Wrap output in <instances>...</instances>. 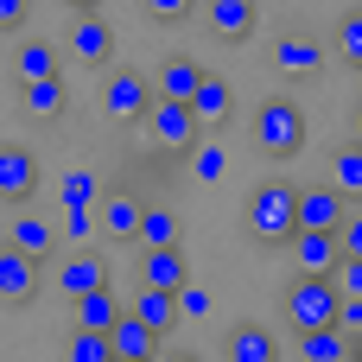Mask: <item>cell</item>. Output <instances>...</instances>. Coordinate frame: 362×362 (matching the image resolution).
Listing matches in <instances>:
<instances>
[{
  "label": "cell",
  "instance_id": "6da1fadb",
  "mask_svg": "<svg viewBox=\"0 0 362 362\" xmlns=\"http://www.w3.org/2000/svg\"><path fill=\"white\" fill-rule=\"evenodd\" d=\"M242 223H248V235L255 242H293L299 235V185H286V178H267V185H255V197H248V210H242Z\"/></svg>",
  "mask_w": 362,
  "mask_h": 362
},
{
  "label": "cell",
  "instance_id": "7a4b0ae2",
  "mask_svg": "<svg viewBox=\"0 0 362 362\" xmlns=\"http://www.w3.org/2000/svg\"><path fill=\"white\" fill-rule=\"evenodd\" d=\"M255 146L267 159H299L305 153V108L293 95H267L255 108Z\"/></svg>",
  "mask_w": 362,
  "mask_h": 362
},
{
  "label": "cell",
  "instance_id": "3957f363",
  "mask_svg": "<svg viewBox=\"0 0 362 362\" xmlns=\"http://www.w3.org/2000/svg\"><path fill=\"white\" fill-rule=\"evenodd\" d=\"M337 305H344V293L331 286V280H293V293H286V325L305 337V331H325V325H337Z\"/></svg>",
  "mask_w": 362,
  "mask_h": 362
},
{
  "label": "cell",
  "instance_id": "277c9868",
  "mask_svg": "<svg viewBox=\"0 0 362 362\" xmlns=\"http://www.w3.org/2000/svg\"><path fill=\"white\" fill-rule=\"evenodd\" d=\"M102 108H108V121H146V108H153V83H146L140 70H115L108 89H102Z\"/></svg>",
  "mask_w": 362,
  "mask_h": 362
},
{
  "label": "cell",
  "instance_id": "5b68a950",
  "mask_svg": "<svg viewBox=\"0 0 362 362\" xmlns=\"http://www.w3.org/2000/svg\"><path fill=\"white\" fill-rule=\"evenodd\" d=\"M159 146H191L197 140V115H191V102H165V95H153V108H146V121H140Z\"/></svg>",
  "mask_w": 362,
  "mask_h": 362
},
{
  "label": "cell",
  "instance_id": "8992f818",
  "mask_svg": "<svg viewBox=\"0 0 362 362\" xmlns=\"http://www.w3.org/2000/svg\"><path fill=\"white\" fill-rule=\"evenodd\" d=\"M286 255H293L299 280H331V274H337V261H344L337 235H318V229H299V235L286 242Z\"/></svg>",
  "mask_w": 362,
  "mask_h": 362
},
{
  "label": "cell",
  "instance_id": "52a82bcc",
  "mask_svg": "<svg viewBox=\"0 0 362 362\" xmlns=\"http://www.w3.org/2000/svg\"><path fill=\"white\" fill-rule=\"evenodd\" d=\"M140 286H153V293H178V286H191V261H185V248H140Z\"/></svg>",
  "mask_w": 362,
  "mask_h": 362
},
{
  "label": "cell",
  "instance_id": "ba28073f",
  "mask_svg": "<svg viewBox=\"0 0 362 362\" xmlns=\"http://www.w3.org/2000/svg\"><path fill=\"white\" fill-rule=\"evenodd\" d=\"M70 57L76 64H108L115 57V32H108L102 13H76L70 19Z\"/></svg>",
  "mask_w": 362,
  "mask_h": 362
},
{
  "label": "cell",
  "instance_id": "9c48e42d",
  "mask_svg": "<svg viewBox=\"0 0 362 362\" xmlns=\"http://www.w3.org/2000/svg\"><path fill=\"white\" fill-rule=\"evenodd\" d=\"M344 197L331 191V185H299V229H318V235H337V223H344Z\"/></svg>",
  "mask_w": 362,
  "mask_h": 362
},
{
  "label": "cell",
  "instance_id": "30bf717a",
  "mask_svg": "<svg viewBox=\"0 0 362 362\" xmlns=\"http://www.w3.org/2000/svg\"><path fill=\"white\" fill-rule=\"evenodd\" d=\"M318 64H325V38H312V32L274 38V70H280V76H312Z\"/></svg>",
  "mask_w": 362,
  "mask_h": 362
},
{
  "label": "cell",
  "instance_id": "8fae6325",
  "mask_svg": "<svg viewBox=\"0 0 362 362\" xmlns=\"http://www.w3.org/2000/svg\"><path fill=\"white\" fill-rule=\"evenodd\" d=\"M204 19H210V32L216 38H255V25H261V6L255 0H204Z\"/></svg>",
  "mask_w": 362,
  "mask_h": 362
},
{
  "label": "cell",
  "instance_id": "7c38bea8",
  "mask_svg": "<svg viewBox=\"0 0 362 362\" xmlns=\"http://www.w3.org/2000/svg\"><path fill=\"white\" fill-rule=\"evenodd\" d=\"M38 191V159L25 146H0V204H25Z\"/></svg>",
  "mask_w": 362,
  "mask_h": 362
},
{
  "label": "cell",
  "instance_id": "4fadbf2b",
  "mask_svg": "<svg viewBox=\"0 0 362 362\" xmlns=\"http://www.w3.org/2000/svg\"><path fill=\"white\" fill-rule=\"evenodd\" d=\"M108 350H115V362H153L165 344H159L134 312H121V318H115V331H108Z\"/></svg>",
  "mask_w": 362,
  "mask_h": 362
},
{
  "label": "cell",
  "instance_id": "5bb4252c",
  "mask_svg": "<svg viewBox=\"0 0 362 362\" xmlns=\"http://www.w3.org/2000/svg\"><path fill=\"white\" fill-rule=\"evenodd\" d=\"M127 312H134V318H140V325H146V331H153L159 344H165V337L178 331V293H153V286H140Z\"/></svg>",
  "mask_w": 362,
  "mask_h": 362
},
{
  "label": "cell",
  "instance_id": "9a60e30c",
  "mask_svg": "<svg viewBox=\"0 0 362 362\" xmlns=\"http://www.w3.org/2000/svg\"><path fill=\"white\" fill-rule=\"evenodd\" d=\"M38 293V261H25L19 248H0V305H25Z\"/></svg>",
  "mask_w": 362,
  "mask_h": 362
},
{
  "label": "cell",
  "instance_id": "2e32d148",
  "mask_svg": "<svg viewBox=\"0 0 362 362\" xmlns=\"http://www.w3.org/2000/svg\"><path fill=\"white\" fill-rule=\"evenodd\" d=\"M223 362H280V344L267 325H235L223 337Z\"/></svg>",
  "mask_w": 362,
  "mask_h": 362
},
{
  "label": "cell",
  "instance_id": "e0dca14e",
  "mask_svg": "<svg viewBox=\"0 0 362 362\" xmlns=\"http://www.w3.org/2000/svg\"><path fill=\"white\" fill-rule=\"evenodd\" d=\"M204 76H210V70H204L197 57H165L159 76H153V95H165V102H191V89H197Z\"/></svg>",
  "mask_w": 362,
  "mask_h": 362
},
{
  "label": "cell",
  "instance_id": "ac0fdd59",
  "mask_svg": "<svg viewBox=\"0 0 362 362\" xmlns=\"http://www.w3.org/2000/svg\"><path fill=\"white\" fill-rule=\"evenodd\" d=\"M64 102H70L64 76H45V83H19V108H25V121H57V115H64Z\"/></svg>",
  "mask_w": 362,
  "mask_h": 362
},
{
  "label": "cell",
  "instance_id": "d6986e66",
  "mask_svg": "<svg viewBox=\"0 0 362 362\" xmlns=\"http://www.w3.org/2000/svg\"><path fill=\"white\" fill-rule=\"evenodd\" d=\"M57 286H64L70 299H83V293H102V286H108V267H102V255H70V261L57 267Z\"/></svg>",
  "mask_w": 362,
  "mask_h": 362
},
{
  "label": "cell",
  "instance_id": "ffe728a7",
  "mask_svg": "<svg viewBox=\"0 0 362 362\" xmlns=\"http://www.w3.org/2000/svg\"><path fill=\"white\" fill-rule=\"evenodd\" d=\"M95 229H108V235L134 242V229H140V197H127V191L102 197V204H95Z\"/></svg>",
  "mask_w": 362,
  "mask_h": 362
},
{
  "label": "cell",
  "instance_id": "44dd1931",
  "mask_svg": "<svg viewBox=\"0 0 362 362\" xmlns=\"http://www.w3.org/2000/svg\"><path fill=\"white\" fill-rule=\"evenodd\" d=\"M13 248H19L25 261H45V255L57 248V229H51L45 216H32V210H19V216H13Z\"/></svg>",
  "mask_w": 362,
  "mask_h": 362
},
{
  "label": "cell",
  "instance_id": "7402d4cb",
  "mask_svg": "<svg viewBox=\"0 0 362 362\" xmlns=\"http://www.w3.org/2000/svg\"><path fill=\"white\" fill-rule=\"evenodd\" d=\"M140 248H178V216L165 204H140V229H134Z\"/></svg>",
  "mask_w": 362,
  "mask_h": 362
},
{
  "label": "cell",
  "instance_id": "603a6c76",
  "mask_svg": "<svg viewBox=\"0 0 362 362\" xmlns=\"http://www.w3.org/2000/svg\"><path fill=\"white\" fill-rule=\"evenodd\" d=\"M115 318H121V299H115L108 286L76 299V331H95V337H108V331H115Z\"/></svg>",
  "mask_w": 362,
  "mask_h": 362
},
{
  "label": "cell",
  "instance_id": "cb8c5ba5",
  "mask_svg": "<svg viewBox=\"0 0 362 362\" xmlns=\"http://www.w3.org/2000/svg\"><path fill=\"white\" fill-rule=\"evenodd\" d=\"M325 185H331L344 204H350V197H362V146H356V140L331 153V178H325Z\"/></svg>",
  "mask_w": 362,
  "mask_h": 362
},
{
  "label": "cell",
  "instance_id": "d4e9b609",
  "mask_svg": "<svg viewBox=\"0 0 362 362\" xmlns=\"http://www.w3.org/2000/svg\"><path fill=\"white\" fill-rule=\"evenodd\" d=\"M299 362H350V337H344L337 325L305 331V337H299Z\"/></svg>",
  "mask_w": 362,
  "mask_h": 362
},
{
  "label": "cell",
  "instance_id": "484cf974",
  "mask_svg": "<svg viewBox=\"0 0 362 362\" xmlns=\"http://www.w3.org/2000/svg\"><path fill=\"white\" fill-rule=\"evenodd\" d=\"M191 115H197V127H210V121H229V83L204 76V83L191 89Z\"/></svg>",
  "mask_w": 362,
  "mask_h": 362
},
{
  "label": "cell",
  "instance_id": "4316f807",
  "mask_svg": "<svg viewBox=\"0 0 362 362\" xmlns=\"http://www.w3.org/2000/svg\"><path fill=\"white\" fill-rule=\"evenodd\" d=\"M57 197H64V210H95V204H102V185H95L89 165H76V172H64Z\"/></svg>",
  "mask_w": 362,
  "mask_h": 362
},
{
  "label": "cell",
  "instance_id": "83f0119b",
  "mask_svg": "<svg viewBox=\"0 0 362 362\" xmlns=\"http://www.w3.org/2000/svg\"><path fill=\"white\" fill-rule=\"evenodd\" d=\"M45 76H57V51L45 38H25L19 45V83H45Z\"/></svg>",
  "mask_w": 362,
  "mask_h": 362
},
{
  "label": "cell",
  "instance_id": "f1b7e54d",
  "mask_svg": "<svg viewBox=\"0 0 362 362\" xmlns=\"http://www.w3.org/2000/svg\"><path fill=\"white\" fill-rule=\"evenodd\" d=\"M331 51H337L350 70H362V6H350V13L337 19V32H331Z\"/></svg>",
  "mask_w": 362,
  "mask_h": 362
},
{
  "label": "cell",
  "instance_id": "f546056e",
  "mask_svg": "<svg viewBox=\"0 0 362 362\" xmlns=\"http://www.w3.org/2000/svg\"><path fill=\"white\" fill-rule=\"evenodd\" d=\"M64 362H115V350H108V337H95V331H70Z\"/></svg>",
  "mask_w": 362,
  "mask_h": 362
},
{
  "label": "cell",
  "instance_id": "4dcf8cb0",
  "mask_svg": "<svg viewBox=\"0 0 362 362\" xmlns=\"http://www.w3.org/2000/svg\"><path fill=\"white\" fill-rule=\"evenodd\" d=\"M337 248H344V261H362V210H344V223H337Z\"/></svg>",
  "mask_w": 362,
  "mask_h": 362
},
{
  "label": "cell",
  "instance_id": "1f68e13d",
  "mask_svg": "<svg viewBox=\"0 0 362 362\" xmlns=\"http://www.w3.org/2000/svg\"><path fill=\"white\" fill-rule=\"evenodd\" d=\"M331 286H337L344 299H362V261H337V274H331Z\"/></svg>",
  "mask_w": 362,
  "mask_h": 362
},
{
  "label": "cell",
  "instance_id": "d6a6232c",
  "mask_svg": "<svg viewBox=\"0 0 362 362\" xmlns=\"http://www.w3.org/2000/svg\"><path fill=\"white\" fill-rule=\"evenodd\" d=\"M64 235L70 242H89L95 235V210H64Z\"/></svg>",
  "mask_w": 362,
  "mask_h": 362
},
{
  "label": "cell",
  "instance_id": "836d02e7",
  "mask_svg": "<svg viewBox=\"0 0 362 362\" xmlns=\"http://www.w3.org/2000/svg\"><path fill=\"white\" fill-rule=\"evenodd\" d=\"M191 6H197V0H140V13H146V19H185Z\"/></svg>",
  "mask_w": 362,
  "mask_h": 362
},
{
  "label": "cell",
  "instance_id": "e575fe53",
  "mask_svg": "<svg viewBox=\"0 0 362 362\" xmlns=\"http://www.w3.org/2000/svg\"><path fill=\"white\" fill-rule=\"evenodd\" d=\"M32 19V0H0V32H19Z\"/></svg>",
  "mask_w": 362,
  "mask_h": 362
},
{
  "label": "cell",
  "instance_id": "d590c367",
  "mask_svg": "<svg viewBox=\"0 0 362 362\" xmlns=\"http://www.w3.org/2000/svg\"><path fill=\"white\" fill-rule=\"evenodd\" d=\"M337 331L344 337H362V299H344L337 305Z\"/></svg>",
  "mask_w": 362,
  "mask_h": 362
},
{
  "label": "cell",
  "instance_id": "8d00e7d4",
  "mask_svg": "<svg viewBox=\"0 0 362 362\" xmlns=\"http://www.w3.org/2000/svg\"><path fill=\"white\" fill-rule=\"evenodd\" d=\"M191 172H197V178H204V185H216V178H223V153H216V146H204V153H197V165H191Z\"/></svg>",
  "mask_w": 362,
  "mask_h": 362
},
{
  "label": "cell",
  "instance_id": "74e56055",
  "mask_svg": "<svg viewBox=\"0 0 362 362\" xmlns=\"http://www.w3.org/2000/svg\"><path fill=\"white\" fill-rule=\"evenodd\" d=\"M204 312H210V299L197 286H178V318H204Z\"/></svg>",
  "mask_w": 362,
  "mask_h": 362
},
{
  "label": "cell",
  "instance_id": "f35d334b",
  "mask_svg": "<svg viewBox=\"0 0 362 362\" xmlns=\"http://www.w3.org/2000/svg\"><path fill=\"white\" fill-rule=\"evenodd\" d=\"M153 362H197V356H191V350H159Z\"/></svg>",
  "mask_w": 362,
  "mask_h": 362
},
{
  "label": "cell",
  "instance_id": "ab89813d",
  "mask_svg": "<svg viewBox=\"0 0 362 362\" xmlns=\"http://www.w3.org/2000/svg\"><path fill=\"white\" fill-rule=\"evenodd\" d=\"M64 6H70V13H95L102 0H64Z\"/></svg>",
  "mask_w": 362,
  "mask_h": 362
},
{
  "label": "cell",
  "instance_id": "60d3db41",
  "mask_svg": "<svg viewBox=\"0 0 362 362\" xmlns=\"http://www.w3.org/2000/svg\"><path fill=\"white\" fill-rule=\"evenodd\" d=\"M350 127H356V146H362V102H356V121H350Z\"/></svg>",
  "mask_w": 362,
  "mask_h": 362
},
{
  "label": "cell",
  "instance_id": "b9f144b4",
  "mask_svg": "<svg viewBox=\"0 0 362 362\" xmlns=\"http://www.w3.org/2000/svg\"><path fill=\"white\" fill-rule=\"evenodd\" d=\"M356 76H362V70H356Z\"/></svg>",
  "mask_w": 362,
  "mask_h": 362
}]
</instances>
